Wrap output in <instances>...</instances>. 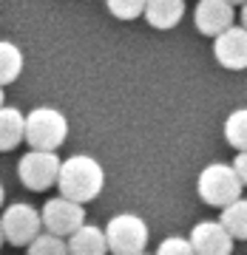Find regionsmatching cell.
I'll return each instance as SVG.
<instances>
[{
  "label": "cell",
  "instance_id": "20",
  "mask_svg": "<svg viewBox=\"0 0 247 255\" xmlns=\"http://www.w3.org/2000/svg\"><path fill=\"white\" fill-rule=\"evenodd\" d=\"M233 170H236L242 187H247V150L245 153H236V159H233Z\"/></svg>",
  "mask_w": 247,
  "mask_h": 255
},
{
  "label": "cell",
  "instance_id": "1",
  "mask_svg": "<svg viewBox=\"0 0 247 255\" xmlns=\"http://www.w3.org/2000/svg\"><path fill=\"white\" fill-rule=\"evenodd\" d=\"M57 187L60 196L77 204L94 201L105 187V170L102 164L88 153H74L60 162V173H57Z\"/></svg>",
  "mask_w": 247,
  "mask_h": 255
},
{
  "label": "cell",
  "instance_id": "13",
  "mask_svg": "<svg viewBox=\"0 0 247 255\" xmlns=\"http://www.w3.org/2000/svg\"><path fill=\"white\" fill-rule=\"evenodd\" d=\"M23 130H26V114L14 105H3L0 108V150H14L23 142Z\"/></svg>",
  "mask_w": 247,
  "mask_h": 255
},
{
  "label": "cell",
  "instance_id": "22",
  "mask_svg": "<svg viewBox=\"0 0 247 255\" xmlns=\"http://www.w3.org/2000/svg\"><path fill=\"white\" fill-rule=\"evenodd\" d=\"M228 3H230V6H245L247 0H228Z\"/></svg>",
  "mask_w": 247,
  "mask_h": 255
},
{
  "label": "cell",
  "instance_id": "18",
  "mask_svg": "<svg viewBox=\"0 0 247 255\" xmlns=\"http://www.w3.org/2000/svg\"><path fill=\"white\" fill-rule=\"evenodd\" d=\"M145 3L148 0H105L108 11L117 20H137V17H142Z\"/></svg>",
  "mask_w": 247,
  "mask_h": 255
},
{
  "label": "cell",
  "instance_id": "12",
  "mask_svg": "<svg viewBox=\"0 0 247 255\" xmlns=\"http://www.w3.org/2000/svg\"><path fill=\"white\" fill-rule=\"evenodd\" d=\"M65 247H68V255H108L105 233L94 224H82L74 236L65 238Z\"/></svg>",
  "mask_w": 247,
  "mask_h": 255
},
{
  "label": "cell",
  "instance_id": "14",
  "mask_svg": "<svg viewBox=\"0 0 247 255\" xmlns=\"http://www.w3.org/2000/svg\"><path fill=\"white\" fill-rule=\"evenodd\" d=\"M219 224L230 233L233 241H247V199H236L222 210Z\"/></svg>",
  "mask_w": 247,
  "mask_h": 255
},
{
  "label": "cell",
  "instance_id": "19",
  "mask_svg": "<svg viewBox=\"0 0 247 255\" xmlns=\"http://www.w3.org/2000/svg\"><path fill=\"white\" fill-rule=\"evenodd\" d=\"M154 255H196V253H193V247H191V241H188V238H182V236H168L162 244L156 247Z\"/></svg>",
  "mask_w": 247,
  "mask_h": 255
},
{
  "label": "cell",
  "instance_id": "4",
  "mask_svg": "<svg viewBox=\"0 0 247 255\" xmlns=\"http://www.w3.org/2000/svg\"><path fill=\"white\" fill-rule=\"evenodd\" d=\"M105 244L114 255H139L148 247V224L134 213H119L105 224Z\"/></svg>",
  "mask_w": 247,
  "mask_h": 255
},
{
  "label": "cell",
  "instance_id": "15",
  "mask_svg": "<svg viewBox=\"0 0 247 255\" xmlns=\"http://www.w3.org/2000/svg\"><path fill=\"white\" fill-rule=\"evenodd\" d=\"M23 74V51L11 40H0V88L11 85Z\"/></svg>",
  "mask_w": 247,
  "mask_h": 255
},
{
  "label": "cell",
  "instance_id": "3",
  "mask_svg": "<svg viewBox=\"0 0 247 255\" xmlns=\"http://www.w3.org/2000/svg\"><path fill=\"white\" fill-rule=\"evenodd\" d=\"M242 182H239L233 164H225V162H213L208 164L205 170L199 173L196 179V193L205 204L211 207H219L225 210L228 204H233L236 199H242Z\"/></svg>",
  "mask_w": 247,
  "mask_h": 255
},
{
  "label": "cell",
  "instance_id": "9",
  "mask_svg": "<svg viewBox=\"0 0 247 255\" xmlns=\"http://www.w3.org/2000/svg\"><path fill=\"white\" fill-rule=\"evenodd\" d=\"M193 23L205 37H219L236 23V11L228 0H199L193 9Z\"/></svg>",
  "mask_w": 247,
  "mask_h": 255
},
{
  "label": "cell",
  "instance_id": "23",
  "mask_svg": "<svg viewBox=\"0 0 247 255\" xmlns=\"http://www.w3.org/2000/svg\"><path fill=\"white\" fill-rule=\"evenodd\" d=\"M3 199H6V190H3V184H0V210H3Z\"/></svg>",
  "mask_w": 247,
  "mask_h": 255
},
{
  "label": "cell",
  "instance_id": "21",
  "mask_svg": "<svg viewBox=\"0 0 247 255\" xmlns=\"http://www.w3.org/2000/svg\"><path fill=\"white\" fill-rule=\"evenodd\" d=\"M239 26H242V28L247 31V3L242 6V11H239Z\"/></svg>",
  "mask_w": 247,
  "mask_h": 255
},
{
  "label": "cell",
  "instance_id": "10",
  "mask_svg": "<svg viewBox=\"0 0 247 255\" xmlns=\"http://www.w3.org/2000/svg\"><path fill=\"white\" fill-rule=\"evenodd\" d=\"M188 241L196 255H233V238L219 221H199Z\"/></svg>",
  "mask_w": 247,
  "mask_h": 255
},
{
  "label": "cell",
  "instance_id": "24",
  "mask_svg": "<svg viewBox=\"0 0 247 255\" xmlns=\"http://www.w3.org/2000/svg\"><path fill=\"white\" fill-rule=\"evenodd\" d=\"M6 105V94H3V88H0V108Z\"/></svg>",
  "mask_w": 247,
  "mask_h": 255
},
{
  "label": "cell",
  "instance_id": "7",
  "mask_svg": "<svg viewBox=\"0 0 247 255\" xmlns=\"http://www.w3.org/2000/svg\"><path fill=\"white\" fill-rule=\"evenodd\" d=\"M40 221H43V230L51 233L57 238H68L74 236L77 230L85 224V207L77 204V201L68 199H48L40 210Z\"/></svg>",
  "mask_w": 247,
  "mask_h": 255
},
{
  "label": "cell",
  "instance_id": "8",
  "mask_svg": "<svg viewBox=\"0 0 247 255\" xmlns=\"http://www.w3.org/2000/svg\"><path fill=\"white\" fill-rule=\"evenodd\" d=\"M213 57L228 71L247 68V31L242 26H230L219 37H213Z\"/></svg>",
  "mask_w": 247,
  "mask_h": 255
},
{
  "label": "cell",
  "instance_id": "5",
  "mask_svg": "<svg viewBox=\"0 0 247 255\" xmlns=\"http://www.w3.org/2000/svg\"><path fill=\"white\" fill-rule=\"evenodd\" d=\"M0 230L3 238L14 247H28L40 233H43V221H40V210H34L26 201H14L0 213Z\"/></svg>",
  "mask_w": 247,
  "mask_h": 255
},
{
  "label": "cell",
  "instance_id": "11",
  "mask_svg": "<svg viewBox=\"0 0 247 255\" xmlns=\"http://www.w3.org/2000/svg\"><path fill=\"white\" fill-rule=\"evenodd\" d=\"M142 17L148 20V26L159 28V31L176 28L185 17V0H148Z\"/></svg>",
  "mask_w": 247,
  "mask_h": 255
},
{
  "label": "cell",
  "instance_id": "25",
  "mask_svg": "<svg viewBox=\"0 0 247 255\" xmlns=\"http://www.w3.org/2000/svg\"><path fill=\"white\" fill-rule=\"evenodd\" d=\"M3 241H6V238H3V230H0V247H3Z\"/></svg>",
  "mask_w": 247,
  "mask_h": 255
},
{
  "label": "cell",
  "instance_id": "26",
  "mask_svg": "<svg viewBox=\"0 0 247 255\" xmlns=\"http://www.w3.org/2000/svg\"><path fill=\"white\" fill-rule=\"evenodd\" d=\"M139 255H148V253H139Z\"/></svg>",
  "mask_w": 247,
  "mask_h": 255
},
{
  "label": "cell",
  "instance_id": "16",
  "mask_svg": "<svg viewBox=\"0 0 247 255\" xmlns=\"http://www.w3.org/2000/svg\"><path fill=\"white\" fill-rule=\"evenodd\" d=\"M225 139L230 147H236L239 153L247 150V108H236L225 119Z\"/></svg>",
  "mask_w": 247,
  "mask_h": 255
},
{
  "label": "cell",
  "instance_id": "17",
  "mask_svg": "<svg viewBox=\"0 0 247 255\" xmlns=\"http://www.w3.org/2000/svg\"><path fill=\"white\" fill-rule=\"evenodd\" d=\"M26 255H68V247H65V238H57L51 233H40L26 247Z\"/></svg>",
  "mask_w": 247,
  "mask_h": 255
},
{
  "label": "cell",
  "instance_id": "2",
  "mask_svg": "<svg viewBox=\"0 0 247 255\" xmlns=\"http://www.w3.org/2000/svg\"><path fill=\"white\" fill-rule=\"evenodd\" d=\"M65 139H68V119H65L63 111L51 108V105H40V108L26 114L23 142H28L31 150H48V153H54Z\"/></svg>",
  "mask_w": 247,
  "mask_h": 255
},
{
  "label": "cell",
  "instance_id": "6",
  "mask_svg": "<svg viewBox=\"0 0 247 255\" xmlns=\"http://www.w3.org/2000/svg\"><path fill=\"white\" fill-rule=\"evenodd\" d=\"M60 156L48 153V150H28L17 162V176L26 190L43 193L51 184H57V173H60Z\"/></svg>",
  "mask_w": 247,
  "mask_h": 255
}]
</instances>
